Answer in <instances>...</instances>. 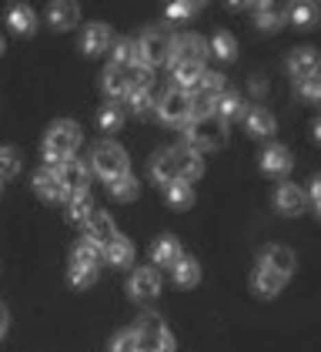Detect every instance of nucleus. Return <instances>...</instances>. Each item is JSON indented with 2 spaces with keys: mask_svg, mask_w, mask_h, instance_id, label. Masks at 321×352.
Listing matches in <instances>:
<instances>
[{
  "mask_svg": "<svg viewBox=\"0 0 321 352\" xmlns=\"http://www.w3.org/2000/svg\"><path fill=\"white\" fill-rule=\"evenodd\" d=\"M131 332L137 339V352H174V336L167 332V325L158 312L141 316Z\"/></svg>",
  "mask_w": 321,
  "mask_h": 352,
  "instance_id": "f257e3e1",
  "label": "nucleus"
},
{
  "mask_svg": "<svg viewBox=\"0 0 321 352\" xmlns=\"http://www.w3.org/2000/svg\"><path fill=\"white\" fill-rule=\"evenodd\" d=\"M80 144V128L74 121H57L47 138H44V155H47V162H67L74 151H78Z\"/></svg>",
  "mask_w": 321,
  "mask_h": 352,
  "instance_id": "f03ea898",
  "label": "nucleus"
},
{
  "mask_svg": "<svg viewBox=\"0 0 321 352\" xmlns=\"http://www.w3.org/2000/svg\"><path fill=\"white\" fill-rule=\"evenodd\" d=\"M228 141V128L208 114V118H191L187 121V144L191 148H201V151H211V148H221Z\"/></svg>",
  "mask_w": 321,
  "mask_h": 352,
  "instance_id": "7ed1b4c3",
  "label": "nucleus"
},
{
  "mask_svg": "<svg viewBox=\"0 0 321 352\" xmlns=\"http://www.w3.org/2000/svg\"><path fill=\"white\" fill-rule=\"evenodd\" d=\"M91 162H94V171H97L104 182H114V178L128 175V155H124V148H121V144H114V141H101V144H94Z\"/></svg>",
  "mask_w": 321,
  "mask_h": 352,
  "instance_id": "20e7f679",
  "label": "nucleus"
},
{
  "mask_svg": "<svg viewBox=\"0 0 321 352\" xmlns=\"http://www.w3.org/2000/svg\"><path fill=\"white\" fill-rule=\"evenodd\" d=\"M208 57V44L198 34H178L167 47V60L171 67H185V64H204Z\"/></svg>",
  "mask_w": 321,
  "mask_h": 352,
  "instance_id": "39448f33",
  "label": "nucleus"
},
{
  "mask_svg": "<svg viewBox=\"0 0 321 352\" xmlns=\"http://www.w3.org/2000/svg\"><path fill=\"white\" fill-rule=\"evenodd\" d=\"M158 114H160V121H167V124H187V121H191L187 91H181V87H167V91L158 98Z\"/></svg>",
  "mask_w": 321,
  "mask_h": 352,
  "instance_id": "423d86ee",
  "label": "nucleus"
},
{
  "mask_svg": "<svg viewBox=\"0 0 321 352\" xmlns=\"http://www.w3.org/2000/svg\"><path fill=\"white\" fill-rule=\"evenodd\" d=\"M167 47H171V37H167L164 30L151 28V30H144V37H141V44H137V57H141V64L151 71L154 64H164V60H167Z\"/></svg>",
  "mask_w": 321,
  "mask_h": 352,
  "instance_id": "0eeeda50",
  "label": "nucleus"
},
{
  "mask_svg": "<svg viewBox=\"0 0 321 352\" xmlns=\"http://www.w3.org/2000/svg\"><path fill=\"white\" fill-rule=\"evenodd\" d=\"M57 178H60V188H64V198L71 195H84L87 191V182H91V175H87V168L80 162H74V158H67V162H60L57 168Z\"/></svg>",
  "mask_w": 321,
  "mask_h": 352,
  "instance_id": "6e6552de",
  "label": "nucleus"
},
{
  "mask_svg": "<svg viewBox=\"0 0 321 352\" xmlns=\"http://www.w3.org/2000/svg\"><path fill=\"white\" fill-rule=\"evenodd\" d=\"M84 225H87V242L97 245V248H107L117 239V228H114V221H110L107 212H91V218Z\"/></svg>",
  "mask_w": 321,
  "mask_h": 352,
  "instance_id": "1a4fd4ad",
  "label": "nucleus"
},
{
  "mask_svg": "<svg viewBox=\"0 0 321 352\" xmlns=\"http://www.w3.org/2000/svg\"><path fill=\"white\" fill-rule=\"evenodd\" d=\"M128 289H131V298L137 302H151V298H158L160 292V278L154 269H137L131 275V282H128Z\"/></svg>",
  "mask_w": 321,
  "mask_h": 352,
  "instance_id": "9d476101",
  "label": "nucleus"
},
{
  "mask_svg": "<svg viewBox=\"0 0 321 352\" xmlns=\"http://www.w3.org/2000/svg\"><path fill=\"white\" fill-rule=\"evenodd\" d=\"M288 71L294 74V81H308V78H318V51L311 47H298L292 57H288Z\"/></svg>",
  "mask_w": 321,
  "mask_h": 352,
  "instance_id": "9b49d317",
  "label": "nucleus"
},
{
  "mask_svg": "<svg viewBox=\"0 0 321 352\" xmlns=\"http://www.w3.org/2000/svg\"><path fill=\"white\" fill-rule=\"evenodd\" d=\"M151 175H154V182L160 188H171L178 182V151L174 148L171 151H158L154 162H151Z\"/></svg>",
  "mask_w": 321,
  "mask_h": 352,
  "instance_id": "f8f14e48",
  "label": "nucleus"
},
{
  "mask_svg": "<svg viewBox=\"0 0 321 352\" xmlns=\"http://www.w3.org/2000/svg\"><path fill=\"white\" fill-rule=\"evenodd\" d=\"M261 265L288 278L294 272V252L288 245H271V248H265V255H261Z\"/></svg>",
  "mask_w": 321,
  "mask_h": 352,
  "instance_id": "ddd939ff",
  "label": "nucleus"
},
{
  "mask_svg": "<svg viewBox=\"0 0 321 352\" xmlns=\"http://www.w3.org/2000/svg\"><path fill=\"white\" fill-rule=\"evenodd\" d=\"M71 269L97 272V269H101V248H97V245H91L87 239H84V242H78V245H74V252H71Z\"/></svg>",
  "mask_w": 321,
  "mask_h": 352,
  "instance_id": "4468645a",
  "label": "nucleus"
},
{
  "mask_svg": "<svg viewBox=\"0 0 321 352\" xmlns=\"http://www.w3.org/2000/svg\"><path fill=\"white\" fill-rule=\"evenodd\" d=\"M34 188H37V195H40L44 201H60V198H64L60 178H57V171H54L51 164H47V168H40V171L34 175Z\"/></svg>",
  "mask_w": 321,
  "mask_h": 352,
  "instance_id": "2eb2a0df",
  "label": "nucleus"
},
{
  "mask_svg": "<svg viewBox=\"0 0 321 352\" xmlns=\"http://www.w3.org/2000/svg\"><path fill=\"white\" fill-rule=\"evenodd\" d=\"M104 47H110V28L107 24H91L84 28V37H80V51L84 54H101Z\"/></svg>",
  "mask_w": 321,
  "mask_h": 352,
  "instance_id": "dca6fc26",
  "label": "nucleus"
},
{
  "mask_svg": "<svg viewBox=\"0 0 321 352\" xmlns=\"http://www.w3.org/2000/svg\"><path fill=\"white\" fill-rule=\"evenodd\" d=\"M244 114V101H241L235 91H224V94H217L214 98V118L221 121V124H228V121H235Z\"/></svg>",
  "mask_w": 321,
  "mask_h": 352,
  "instance_id": "f3484780",
  "label": "nucleus"
},
{
  "mask_svg": "<svg viewBox=\"0 0 321 352\" xmlns=\"http://www.w3.org/2000/svg\"><path fill=\"white\" fill-rule=\"evenodd\" d=\"M181 255H185V252H181V245H178V239H171V235H164V239L154 242V248H151V258L158 262L160 269H174Z\"/></svg>",
  "mask_w": 321,
  "mask_h": 352,
  "instance_id": "a211bd4d",
  "label": "nucleus"
},
{
  "mask_svg": "<svg viewBox=\"0 0 321 352\" xmlns=\"http://www.w3.org/2000/svg\"><path fill=\"white\" fill-rule=\"evenodd\" d=\"M261 168H265L268 175H288V168H292V155H288V148L271 144V148L265 151V158H261Z\"/></svg>",
  "mask_w": 321,
  "mask_h": 352,
  "instance_id": "6ab92c4d",
  "label": "nucleus"
},
{
  "mask_svg": "<svg viewBox=\"0 0 321 352\" xmlns=\"http://www.w3.org/2000/svg\"><path fill=\"white\" fill-rule=\"evenodd\" d=\"M305 208V191L298 185H281L278 188V212L281 215H298Z\"/></svg>",
  "mask_w": 321,
  "mask_h": 352,
  "instance_id": "aec40b11",
  "label": "nucleus"
},
{
  "mask_svg": "<svg viewBox=\"0 0 321 352\" xmlns=\"http://www.w3.org/2000/svg\"><path fill=\"white\" fill-rule=\"evenodd\" d=\"M254 289H258V296H265V298L278 296V292L285 289V275H278V272H271L261 265V269L254 272Z\"/></svg>",
  "mask_w": 321,
  "mask_h": 352,
  "instance_id": "412c9836",
  "label": "nucleus"
},
{
  "mask_svg": "<svg viewBox=\"0 0 321 352\" xmlns=\"http://www.w3.org/2000/svg\"><path fill=\"white\" fill-rule=\"evenodd\" d=\"M201 171H204V164L194 151H178V182L181 185H191L194 178H201Z\"/></svg>",
  "mask_w": 321,
  "mask_h": 352,
  "instance_id": "4be33fe9",
  "label": "nucleus"
},
{
  "mask_svg": "<svg viewBox=\"0 0 321 352\" xmlns=\"http://www.w3.org/2000/svg\"><path fill=\"white\" fill-rule=\"evenodd\" d=\"M254 14H258V28L261 30H278L285 24V10L278 3H258Z\"/></svg>",
  "mask_w": 321,
  "mask_h": 352,
  "instance_id": "5701e85b",
  "label": "nucleus"
},
{
  "mask_svg": "<svg viewBox=\"0 0 321 352\" xmlns=\"http://www.w3.org/2000/svg\"><path fill=\"white\" fill-rule=\"evenodd\" d=\"M104 258L110 262V265H131V258H134V245L128 242V239H114V242L104 248Z\"/></svg>",
  "mask_w": 321,
  "mask_h": 352,
  "instance_id": "b1692460",
  "label": "nucleus"
},
{
  "mask_svg": "<svg viewBox=\"0 0 321 352\" xmlns=\"http://www.w3.org/2000/svg\"><path fill=\"white\" fill-rule=\"evenodd\" d=\"M7 17H10V28L17 30V34H30L34 24H37V17H34V10H30L27 3H14Z\"/></svg>",
  "mask_w": 321,
  "mask_h": 352,
  "instance_id": "393cba45",
  "label": "nucleus"
},
{
  "mask_svg": "<svg viewBox=\"0 0 321 352\" xmlns=\"http://www.w3.org/2000/svg\"><path fill=\"white\" fill-rule=\"evenodd\" d=\"M104 91L110 98H128V81H124V67L110 64L104 71Z\"/></svg>",
  "mask_w": 321,
  "mask_h": 352,
  "instance_id": "a878e982",
  "label": "nucleus"
},
{
  "mask_svg": "<svg viewBox=\"0 0 321 352\" xmlns=\"http://www.w3.org/2000/svg\"><path fill=\"white\" fill-rule=\"evenodd\" d=\"M174 278H178V285H185V289L198 285V278H201L198 262H194V258H187V255H181V258H178V265H174Z\"/></svg>",
  "mask_w": 321,
  "mask_h": 352,
  "instance_id": "bb28decb",
  "label": "nucleus"
},
{
  "mask_svg": "<svg viewBox=\"0 0 321 352\" xmlns=\"http://www.w3.org/2000/svg\"><path fill=\"white\" fill-rule=\"evenodd\" d=\"M107 191H110L117 201H131L134 195H137V178H134L131 171H128V175H121V178L107 182Z\"/></svg>",
  "mask_w": 321,
  "mask_h": 352,
  "instance_id": "cd10ccee",
  "label": "nucleus"
},
{
  "mask_svg": "<svg viewBox=\"0 0 321 352\" xmlns=\"http://www.w3.org/2000/svg\"><path fill=\"white\" fill-rule=\"evenodd\" d=\"M248 131L254 138H268V135H274V118L268 114V111H251L248 114Z\"/></svg>",
  "mask_w": 321,
  "mask_h": 352,
  "instance_id": "c85d7f7f",
  "label": "nucleus"
},
{
  "mask_svg": "<svg viewBox=\"0 0 321 352\" xmlns=\"http://www.w3.org/2000/svg\"><path fill=\"white\" fill-rule=\"evenodd\" d=\"M74 21H78V3H54L51 7V24L57 30L74 28Z\"/></svg>",
  "mask_w": 321,
  "mask_h": 352,
  "instance_id": "c756f323",
  "label": "nucleus"
},
{
  "mask_svg": "<svg viewBox=\"0 0 321 352\" xmlns=\"http://www.w3.org/2000/svg\"><path fill=\"white\" fill-rule=\"evenodd\" d=\"M211 51L221 57V60H235V57H238V41H235L231 34L217 30V34L211 37Z\"/></svg>",
  "mask_w": 321,
  "mask_h": 352,
  "instance_id": "7c9ffc66",
  "label": "nucleus"
},
{
  "mask_svg": "<svg viewBox=\"0 0 321 352\" xmlns=\"http://www.w3.org/2000/svg\"><path fill=\"white\" fill-rule=\"evenodd\" d=\"M141 57H137V44H134L131 37H124V41H117V47H114V60L110 64H117V67H128V64H137Z\"/></svg>",
  "mask_w": 321,
  "mask_h": 352,
  "instance_id": "2f4dec72",
  "label": "nucleus"
},
{
  "mask_svg": "<svg viewBox=\"0 0 321 352\" xmlns=\"http://www.w3.org/2000/svg\"><path fill=\"white\" fill-rule=\"evenodd\" d=\"M21 175V155L14 148H0V182Z\"/></svg>",
  "mask_w": 321,
  "mask_h": 352,
  "instance_id": "473e14b6",
  "label": "nucleus"
},
{
  "mask_svg": "<svg viewBox=\"0 0 321 352\" xmlns=\"http://www.w3.org/2000/svg\"><path fill=\"white\" fill-rule=\"evenodd\" d=\"M167 201H171V208H187V205L194 201V191H191V185L174 182V185L167 188Z\"/></svg>",
  "mask_w": 321,
  "mask_h": 352,
  "instance_id": "72a5a7b5",
  "label": "nucleus"
},
{
  "mask_svg": "<svg viewBox=\"0 0 321 352\" xmlns=\"http://www.w3.org/2000/svg\"><path fill=\"white\" fill-rule=\"evenodd\" d=\"M91 212H94V205H91L87 191L71 198V212H67V215H71V221H78V225H80V221H87V218H91Z\"/></svg>",
  "mask_w": 321,
  "mask_h": 352,
  "instance_id": "f704fd0d",
  "label": "nucleus"
},
{
  "mask_svg": "<svg viewBox=\"0 0 321 352\" xmlns=\"http://www.w3.org/2000/svg\"><path fill=\"white\" fill-rule=\"evenodd\" d=\"M187 101H191V118H208V114H214V98H208L204 91L201 94H187Z\"/></svg>",
  "mask_w": 321,
  "mask_h": 352,
  "instance_id": "c9c22d12",
  "label": "nucleus"
},
{
  "mask_svg": "<svg viewBox=\"0 0 321 352\" xmlns=\"http://www.w3.org/2000/svg\"><path fill=\"white\" fill-rule=\"evenodd\" d=\"M315 17H318V3H294L292 7V21L301 24V28L315 24Z\"/></svg>",
  "mask_w": 321,
  "mask_h": 352,
  "instance_id": "e433bc0d",
  "label": "nucleus"
},
{
  "mask_svg": "<svg viewBox=\"0 0 321 352\" xmlns=\"http://www.w3.org/2000/svg\"><path fill=\"white\" fill-rule=\"evenodd\" d=\"M198 84L204 87V94H208V98H217V94H224V74H217V71H204Z\"/></svg>",
  "mask_w": 321,
  "mask_h": 352,
  "instance_id": "4c0bfd02",
  "label": "nucleus"
},
{
  "mask_svg": "<svg viewBox=\"0 0 321 352\" xmlns=\"http://www.w3.org/2000/svg\"><path fill=\"white\" fill-rule=\"evenodd\" d=\"M110 352H137V339H134L131 329H124V332H117V336H114Z\"/></svg>",
  "mask_w": 321,
  "mask_h": 352,
  "instance_id": "58836bf2",
  "label": "nucleus"
},
{
  "mask_svg": "<svg viewBox=\"0 0 321 352\" xmlns=\"http://www.w3.org/2000/svg\"><path fill=\"white\" fill-rule=\"evenodd\" d=\"M121 121H124V114H121L117 104H107V108L101 111V128H107V131H117Z\"/></svg>",
  "mask_w": 321,
  "mask_h": 352,
  "instance_id": "ea45409f",
  "label": "nucleus"
},
{
  "mask_svg": "<svg viewBox=\"0 0 321 352\" xmlns=\"http://www.w3.org/2000/svg\"><path fill=\"white\" fill-rule=\"evenodd\" d=\"M128 101H131V108L137 114H151V108H154V98L147 91H134V94H128Z\"/></svg>",
  "mask_w": 321,
  "mask_h": 352,
  "instance_id": "a19ab883",
  "label": "nucleus"
},
{
  "mask_svg": "<svg viewBox=\"0 0 321 352\" xmlns=\"http://www.w3.org/2000/svg\"><path fill=\"white\" fill-rule=\"evenodd\" d=\"M201 10V3H171L167 7V17L171 21H181V17H194Z\"/></svg>",
  "mask_w": 321,
  "mask_h": 352,
  "instance_id": "79ce46f5",
  "label": "nucleus"
},
{
  "mask_svg": "<svg viewBox=\"0 0 321 352\" xmlns=\"http://www.w3.org/2000/svg\"><path fill=\"white\" fill-rule=\"evenodd\" d=\"M97 278V272H78V269H71V282L78 285V289H84V285H91Z\"/></svg>",
  "mask_w": 321,
  "mask_h": 352,
  "instance_id": "37998d69",
  "label": "nucleus"
},
{
  "mask_svg": "<svg viewBox=\"0 0 321 352\" xmlns=\"http://www.w3.org/2000/svg\"><path fill=\"white\" fill-rule=\"evenodd\" d=\"M301 94H305L308 101H318V78H308V81H301Z\"/></svg>",
  "mask_w": 321,
  "mask_h": 352,
  "instance_id": "c03bdc74",
  "label": "nucleus"
},
{
  "mask_svg": "<svg viewBox=\"0 0 321 352\" xmlns=\"http://www.w3.org/2000/svg\"><path fill=\"white\" fill-rule=\"evenodd\" d=\"M3 332H7V309L0 305V339H3Z\"/></svg>",
  "mask_w": 321,
  "mask_h": 352,
  "instance_id": "a18cd8bd",
  "label": "nucleus"
},
{
  "mask_svg": "<svg viewBox=\"0 0 321 352\" xmlns=\"http://www.w3.org/2000/svg\"><path fill=\"white\" fill-rule=\"evenodd\" d=\"M0 51H3V41H0Z\"/></svg>",
  "mask_w": 321,
  "mask_h": 352,
  "instance_id": "49530a36",
  "label": "nucleus"
}]
</instances>
